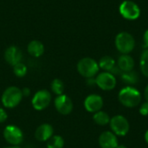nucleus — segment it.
Segmentation results:
<instances>
[{"label":"nucleus","instance_id":"f257e3e1","mask_svg":"<svg viewBox=\"0 0 148 148\" xmlns=\"http://www.w3.org/2000/svg\"><path fill=\"white\" fill-rule=\"evenodd\" d=\"M118 100L124 107L133 108L140 104L141 94L137 88L132 86H127L120 90Z\"/></svg>","mask_w":148,"mask_h":148},{"label":"nucleus","instance_id":"f03ea898","mask_svg":"<svg viewBox=\"0 0 148 148\" xmlns=\"http://www.w3.org/2000/svg\"><path fill=\"white\" fill-rule=\"evenodd\" d=\"M22 99V89L15 86H10L3 91L1 97V101L4 108H14L17 105H19Z\"/></svg>","mask_w":148,"mask_h":148},{"label":"nucleus","instance_id":"7ed1b4c3","mask_svg":"<svg viewBox=\"0 0 148 148\" xmlns=\"http://www.w3.org/2000/svg\"><path fill=\"white\" fill-rule=\"evenodd\" d=\"M78 73L85 78H92L98 75L99 64L98 62L91 57H84L81 59L77 63Z\"/></svg>","mask_w":148,"mask_h":148},{"label":"nucleus","instance_id":"20e7f679","mask_svg":"<svg viewBox=\"0 0 148 148\" xmlns=\"http://www.w3.org/2000/svg\"><path fill=\"white\" fill-rule=\"evenodd\" d=\"M115 46L122 55H128L135 47V40L128 32H120L115 37Z\"/></svg>","mask_w":148,"mask_h":148},{"label":"nucleus","instance_id":"39448f33","mask_svg":"<svg viewBox=\"0 0 148 148\" xmlns=\"http://www.w3.org/2000/svg\"><path fill=\"white\" fill-rule=\"evenodd\" d=\"M109 125L112 132L116 136H126L130 129V124L127 119L121 114L112 117Z\"/></svg>","mask_w":148,"mask_h":148},{"label":"nucleus","instance_id":"423d86ee","mask_svg":"<svg viewBox=\"0 0 148 148\" xmlns=\"http://www.w3.org/2000/svg\"><path fill=\"white\" fill-rule=\"evenodd\" d=\"M121 15L127 20H136L140 16V9L139 5L131 0L123 1L119 8Z\"/></svg>","mask_w":148,"mask_h":148},{"label":"nucleus","instance_id":"0eeeda50","mask_svg":"<svg viewBox=\"0 0 148 148\" xmlns=\"http://www.w3.org/2000/svg\"><path fill=\"white\" fill-rule=\"evenodd\" d=\"M4 140L12 146H18L23 140V131L15 125H8L3 129Z\"/></svg>","mask_w":148,"mask_h":148},{"label":"nucleus","instance_id":"6e6552de","mask_svg":"<svg viewBox=\"0 0 148 148\" xmlns=\"http://www.w3.org/2000/svg\"><path fill=\"white\" fill-rule=\"evenodd\" d=\"M116 78L110 72H101L95 77V84L104 91L113 90L116 87Z\"/></svg>","mask_w":148,"mask_h":148},{"label":"nucleus","instance_id":"1a4fd4ad","mask_svg":"<svg viewBox=\"0 0 148 148\" xmlns=\"http://www.w3.org/2000/svg\"><path fill=\"white\" fill-rule=\"evenodd\" d=\"M50 101H51L50 93L46 89H41L34 95L31 100V104L34 109L37 111H42L49 105Z\"/></svg>","mask_w":148,"mask_h":148},{"label":"nucleus","instance_id":"9d476101","mask_svg":"<svg viewBox=\"0 0 148 148\" xmlns=\"http://www.w3.org/2000/svg\"><path fill=\"white\" fill-rule=\"evenodd\" d=\"M55 107L57 112L62 115H68L73 111V101L66 95H58L55 100Z\"/></svg>","mask_w":148,"mask_h":148},{"label":"nucleus","instance_id":"9b49d317","mask_svg":"<svg viewBox=\"0 0 148 148\" xmlns=\"http://www.w3.org/2000/svg\"><path fill=\"white\" fill-rule=\"evenodd\" d=\"M103 99L101 95L96 94L89 95L84 100V108L89 113H96L101 110L103 107Z\"/></svg>","mask_w":148,"mask_h":148},{"label":"nucleus","instance_id":"f8f14e48","mask_svg":"<svg viewBox=\"0 0 148 148\" xmlns=\"http://www.w3.org/2000/svg\"><path fill=\"white\" fill-rule=\"evenodd\" d=\"M4 60L11 66H15L16 64L21 62L23 58V53L21 49L16 46H10L4 51Z\"/></svg>","mask_w":148,"mask_h":148},{"label":"nucleus","instance_id":"ddd939ff","mask_svg":"<svg viewBox=\"0 0 148 148\" xmlns=\"http://www.w3.org/2000/svg\"><path fill=\"white\" fill-rule=\"evenodd\" d=\"M99 145L101 148H116L118 147L117 136L111 131H105L99 136Z\"/></svg>","mask_w":148,"mask_h":148},{"label":"nucleus","instance_id":"4468645a","mask_svg":"<svg viewBox=\"0 0 148 148\" xmlns=\"http://www.w3.org/2000/svg\"><path fill=\"white\" fill-rule=\"evenodd\" d=\"M53 135H54V128L50 124L48 123H43L40 125L35 132L36 139L41 142L48 141Z\"/></svg>","mask_w":148,"mask_h":148},{"label":"nucleus","instance_id":"2eb2a0df","mask_svg":"<svg viewBox=\"0 0 148 148\" xmlns=\"http://www.w3.org/2000/svg\"><path fill=\"white\" fill-rule=\"evenodd\" d=\"M117 64L118 68L121 70L122 73L134 70V61L129 55H121L118 59Z\"/></svg>","mask_w":148,"mask_h":148},{"label":"nucleus","instance_id":"dca6fc26","mask_svg":"<svg viewBox=\"0 0 148 148\" xmlns=\"http://www.w3.org/2000/svg\"><path fill=\"white\" fill-rule=\"evenodd\" d=\"M28 53L33 57H40L44 53V46L38 40L30 41L27 46Z\"/></svg>","mask_w":148,"mask_h":148},{"label":"nucleus","instance_id":"f3484780","mask_svg":"<svg viewBox=\"0 0 148 148\" xmlns=\"http://www.w3.org/2000/svg\"><path fill=\"white\" fill-rule=\"evenodd\" d=\"M99 68L106 72H110L115 67V61L113 57L109 56H105L101 58L98 62Z\"/></svg>","mask_w":148,"mask_h":148},{"label":"nucleus","instance_id":"a211bd4d","mask_svg":"<svg viewBox=\"0 0 148 148\" xmlns=\"http://www.w3.org/2000/svg\"><path fill=\"white\" fill-rule=\"evenodd\" d=\"M121 80L128 86L134 85V84L138 83V82H139V75L134 70H131L128 72H123L121 75Z\"/></svg>","mask_w":148,"mask_h":148},{"label":"nucleus","instance_id":"6ab92c4d","mask_svg":"<svg viewBox=\"0 0 148 148\" xmlns=\"http://www.w3.org/2000/svg\"><path fill=\"white\" fill-rule=\"evenodd\" d=\"M93 120L99 126H106V125L109 124L111 118L108 114V113L100 110V111H98V112L94 114Z\"/></svg>","mask_w":148,"mask_h":148},{"label":"nucleus","instance_id":"aec40b11","mask_svg":"<svg viewBox=\"0 0 148 148\" xmlns=\"http://www.w3.org/2000/svg\"><path fill=\"white\" fill-rule=\"evenodd\" d=\"M64 140L60 135H53L47 141V148H63Z\"/></svg>","mask_w":148,"mask_h":148},{"label":"nucleus","instance_id":"412c9836","mask_svg":"<svg viewBox=\"0 0 148 148\" xmlns=\"http://www.w3.org/2000/svg\"><path fill=\"white\" fill-rule=\"evenodd\" d=\"M140 67L142 74L148 78V48L143 51L140 56Z\"/></svg>","mask_w":148,"mask_h":148},{"label":"nucleus","instance_id":"4be33fe9","mask_svg":"<svg viewBox=\"0 0 148 148\" xmlns=\"http://www.w3.org/2000/svg\"><path fill=\"white\" fill-rule=\"evenodd\" d=\"M51 90L57 96L62 95L64 91V84L62 81L60 79H54L51 82Z\"/></svg>","mask_w":148,"mask_h":148},{"label":"nucleus","instance_id":"5701e85b","mask_svg":"<svg viewBox=\"0 0 148 148\" xmlns=\"http://www.w3.org/2000/svg\"><path fill=\"white\" fill-rule=\"evenodd\" d=\"M28 71V69L26 67L25 64H23V62H19L17 64H16L15 66H13V72L15 74L16 76L17 77H23L26 75Z\"/></svg>","mask_w":148,"mask_h":148},{"label":"nucleus","instance_id":"b1692460","mask_svg":"<svg viewBox=\"0 0 148 148\" xmlns=\"http://www.w3.org/2000/svg\"><path fill=\"white\" fill-rule=\"evenodd\" d=\"M139 112L140 114L142 115V116H147L148 115V101H145L143 102L140 107V109H139Z\"/></svg>","mask_w":148,"mask_h":148},{"label":"nucleus","instance_id":"393cba45","mask_svg":"<svg viewBox=\"0 0 148 148\" xmlns=\"http://www.w3.org/2000/svg\"><path fill=\"white\" fill-rule=\"evenodd\" d=\"M7 118H8V115H7L6 111L3 108H0V123L4 122L7 120Z\"/></svg>","mask_w":148,"mask_h":148},{"label":"nucleus","instance_id":"a878e982","mask_svg":"<svg viewBox=\"0 0 148 148\" xmlns=\"http://www.w3.org/2000/svg\"><path fill=\"white\" fill-rule=\"evenodd\" d=\"M22 94H23V96H29L30 95V89L28 88H24L22 89Z\"/></svg>","mask_w":148,"mask_h":148},{"label":"nucleus","instance_id":"bb28decb","mask_svg":"<svg viewBox=\"0 0 148 148\" xmlns=\"http://www.w3.org/2000/svg\"><path fill=\"white\" fill-rule=\"evenodd\" d=\"M144 42H145L146 47H148V29L144 34Z\"/></svg>","mask_w":148,"mask_h":148},{"label":"nucleus","instance_id":"cd10ccee","mask_svg":"<svg viewBox=\"0 0 148 148\" xmlns=\"http://www.w3.org/2000/svg\"><path fill=\"white\" fill-rule=\"evenodd\" d=\"M144 96H145L146 101H148V84L147 85V87L145 88V90H144Z\"/></svg>","mask_w":148,"mask_h":148},{"label":"nucleus","instance_id":"c85d7f7f","mask_svg":"<svg viewBox=\"0 0 148 148\" xmlns=\"http://www.w3.org/2000/svg\"><path fill=\"white\" fill-rule=\"evenodd\" d=\"M145 140L148 144V130H147V132L145 133Z\"/></svg>","mask_w":148,"mask_h":148},{"label":"nucleus","instance_id":"c756f323","mask_svg":"<svg viewBox=\"0 0 148 148\" xmlns=\"http://www.w3.org/2000/svg\"><path fill=\"white\" fill-rule=\"evenodd\" d=\"M116 148H127L125 145H118V147Z\"/></svg>","mask_w":148,"mask_h":148},{"label":"nucleus","instance_id":"7c9ffc66","mask_svg":"<svg viewBox=\"0 0 148 148\" xmlns=\"http://www.w3.org/2000/svg\"><path fill=\"white\" fill-rule=\"evenodd\" d=\"M4 148H21V147H19L18 146H12V147H4Z\"/></svg>","mask_w":148,"mask_h":148}]
</instances>
